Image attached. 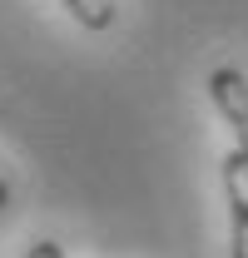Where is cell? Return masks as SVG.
<instances>
[{"mask_svg": "<svg viewBox=\"0 0 248 258\" xmlns=\"http://www.w3.org/2000/svg\"><path fill=\"white\" fill-rule=\"evenodd\" d=\"M5 204H10V189H5V179H0V209H5Z\"/></svg>", "mask_w": 248, "mask_h": 258, "instance_id": "5", "label": "cell"}, {"mask_svg": "<svg viewBox=\"0 0 248 258\" xmlns=\"http://www.w3.org/2000/svg\"><path fill=\"white\" fill-rule=\"evenodd\" d=\"M223 199H228V258H248V159L233 149L218 164Z\"/></svg>", "mask_w": 248, "mask_h": 258, "instance_id": "2", "label": "cell"}, {"mask_svg": "<svg viewBox=\"0 0 248 258\" xmlns=\"http://www.w3.org/2000/svg\"><path fill=\"white\" fill-rule=\"evenodd\" d=\"M209 99H214V109L223 114V124L233 129L238 154L248 159V75H243V70H233V64L209 70Z\"/></svg>", "mask_w": 248, "mask_h": 258, "instance_id": "1", "label": "cell"}, {"mask_svg": "<svg viewBox=\"0 0 248 258\" xmlns=\"http://www.w3.org/2000/svg\"><path fill=\"white\" fill-rule=\"evenodd\" d=\"M60 5L85 30H109V25H114V0H60Z\"/></svg>", "mask_w": 248, "mask_h": 258, "instance_id": "3", "label": "cell"}, {"mask_svg": "<svg viewBox=\"0 0 248 258\" xmlns=\"http://www.w3.org/2000/svg\"><path fill=\"white\" fill-rule=\"evenodd\" d=\"M25 258H65V243H60V238H40Z\"/></svg>", "mask_w": 248, "mask_h": 258, "instance_id": "4", "label": "cell"}]
</instances>
